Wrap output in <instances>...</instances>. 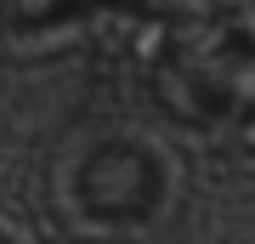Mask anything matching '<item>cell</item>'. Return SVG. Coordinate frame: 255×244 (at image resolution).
<instances>
[{
	"mask_svg": "<svg viewBox=\"0 0 255 244\" xmlns=\"http://www.w3.org/2000/svg\"><path fill=\"white\" fill-rule=\"evenodd\" d=\"M159 108L193 131L255 125V28L244 17H187L159 40L147 68Z\"/></svg>",
	"mask_w": 255,
	"mask_h": 244,
	"instance_id": "1",
	"label": "cell"
},
{
	"mask_svg": "<svg viewBox=\"0 0 255 244\" xmlns=\"http://www.w3.org/2000/svg\"><path fill=\"white\" fill-rule=\"evenodd\" d=\"M68 205L91 227V239H108L114 227H136L164 205V165L142 142H97L68 171Z\"/></svg>",
	"mask_w": 255,
	"mask_h": 244,
	"instance_id": "2",
	"label": "cell"
}]
</instances>
